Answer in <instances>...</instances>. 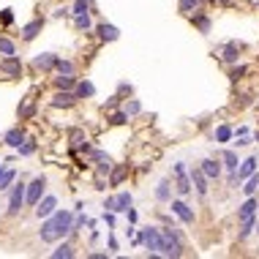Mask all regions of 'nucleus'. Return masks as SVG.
Instances as JSON below:
<instances>
[{
    "label": "nucleus",
    "instance_id": "423d86ee",
    "mask_svg": "<svg viewBox=\"0 0 259 259\" xmlns=\"http://www.w3.org/2000/svg\"><path fill=\"white\" fill-rule=\"evenodd\" d=\"M175 177H177V180H175L177 194L185 197V194L191 191V180H188V172H185V164H183V161H177V164H175Z\"/></svg>",
    "mask_w": 259,
    "mask_h": 259
},
{
    "label": "nucleus",
    "instance_id": "2eb2a0df",
    "mask_svg": "<svg viewBox=\"0 0 259 259\" xmlns=\"http://www.w3.org/2000/svg\"><path fill=\"white\" fill-rule=\"evenodd\" d=\"M55 63H57V55H49V52H46V55L33 57V66L41 69V71H52V69H55Z\"/></svg>",
    "mask_w": 259,
    "mask_h": 259
},
{
    "label": "nucleus",
    "instance_id": "393cba45",
    "mask_svg": "<svg viewBox=\"0 0 259 259\" xmlns=\"http://www.w3.org/2000/svg\"><path fill=\"white\" fill-rule=\"evenodd\" d=\"M55 85H57V90H71V88H77V82H74V77L71 74H60L55 79Z\"/></svg>",
    "mask_w": 259,
    "mask_h": 259
},
{
    "label": "nucleus",
    "instance_id": "bb28decb",
    "mask_svg": "<svg viewBox=\"0 0 259 259\" xmlns=\"http://www.w3.org/2000/svg\"><path fill=\"white\" fill-rule=\"evenodd\" d=\"M232 137H235V131H232L229 125H218V128H216V142L224 145V142H229Z\"/></svg>",
    "mask_w": 259,
    "mask_h": 259
},
{
    "label": "nucleus",
    "instance_id": "6ab92c4d",
    "mask_svg": "<svg viewBox=\"0 0 259 259\" xmlns=\"http://www.w3.org/2000/svg\"><path fill=\"white\" fill-rule=\"evenodd\" d=\"M3 142L9 145V148H17V150H19V145L25 142V134H22V131H19V128H11V131H6Z\"/></svg>",
    "mask_w": 259,
    "mask_h": 259
},
{
    "label": "nucleus",
    "instance_id": "f8f14e48",
    "mask_svg": "<svg viewBox=\"0 0 259 259\" xmlns=\"http://www.w3.org/2000/svg\"><path fill=\"white\" fill-rule=\"evenodd\" d=\"M191 183H194L199 197H208V175L202 169H191Z\"/></svg>",
    "mask_w": 259,
    "mask_h": 259
},
{
    "label": "nucleus",
    "instance_id": "58836bf2",
    "mask_svg": "<svg viewBox=\"0 0 259 259\" xmlns=\"http://www.w3.org/2000/svg\"><path fill=\"white\" fill-rule=\"evenodd\" d=\"M125 112H128V115H139V112H142V104H139L137 98H131V101L125 104Z\"/></svg>",
    "mask_w": 259,
    "mask_h": 259
},
{
    "label": "nucleus",
    "instance_id": "5701e85b",
    "mask_svg": "<svg viewBox=\"0 0 259 259\" xmlns=\"http://www.w3.org/2000/svg\"><path fill=\"white\" fill-rule=\"evenodd\" d=\"M169 194H172L169 180H161V183H158V188H156V199H158V202H169Z\"/></svg>",
    "mask_w": 259,
    "mask_h": 259
},
{
    "label": "nucleus",
    "instance_id": "20e7f679",
    "mask_svg": "<svg viewBox=\"0 0 259 259\" xmlns=\"http://www.w3.org/2000/svg\"><path fill=\"white\" fill-rule=\"evenodd\" d=\"M44 188H46V177H36V180L25 188V202H28V205H38V199L44 197Z\"/></svg>",
    "mask_w": 259,
    "mask_h": 259
},
{
    "label": "nucleus",
    "instance_id": "37998d69",
    "mask_svg": "<svg viewBox=\"0 0 259 259\" xmlns=\"http://www.w3.org/2000/svg\"><path fill=\"white\" fill-rule=\"evenodd\" d=\"M6 175V167H3V164H0V177H3Z\"/></svg>",
    "mask_w": 259,
    "mask_h": 259
},
{
    "label": "nucleus",
    "instance_id": "f257e3e1",
    "mask_svg": "<svg viewBox=\"0 0 259 259\" xmlns=\"http://www.w3.org/2000/svg\"><path fill=\"white\" fill-rule=\"evenodd\" d=\"M69 232H74V216L69 210H55L49 218H44L41 224V240L44 243H55L66 237Z\"/></svg>",
    "mask_w": 259,
    "mask_h": 259
},
{
    "label": "nucleus",
    "instance_id": "4be33fe9",
    "mask_svg": "<svg viewBox=\"0 0 259 259\" xmlns=\"http://www.w3.org/2000/svg\"><path fill=\"white\" fill-rule=\"evenodd\" d=\"M98 36H101L104 41H115V38L120 36V30H117L115 25H101V28H98Z\"/></svg>",
    "mask_w": 259,
    "mask_h": 259
},
{
    "label": "nucleus",
    "instance_id": "2f4dec72",
    "mask_svg": "<svg viewBox=\"0 0 259 259\" xmlns=\"http://www.w3.org/2000/svg\"><path fill=\"white\" fill-rule=\"evenodd\" d=\"M55 69H57V74H74V63H69V60H60V57H57Z\"/></svg>",
    "mask_w": 259,
    "mask_h": 259
},
{
    "label": "nucleus",
    "instance_id": "c756f323",
    "mask_svg": "<svg viewBox=\"0 0 259 259\" xmlns=\"http://www.w3.org/2000/svg\"><path fill=\"white\" fill-rule=\"evenodd\" d=\"M74 25H77V30H90L93 28V22H90L88 14H74Z\"/></svg>",
    "mask_w": 259,
    "mask_h": 259
},
{
    "label": "nucleus",
    "instance_id": "e433bc0d",
    "mask_svg": "<svg viewBox=\"0 0 259 259\" xmlns=\"http://www.w3.org/2000/svg\"><path fill=\"white\" fill-rule=\"evenodd\" d=\"M109 123H112V125H123V123H128V112H115V115L109 117Z\"/></svg>",
    "mask_w": 259,
    "mask_h": 259
},
{
    "label": "nucleus",
    "instance_id": "f03ea898",
    "mask_svg": "<svg viewBox=\"0 0 259 259\" xmlns=\"http://www.w3.org/2000/svg\"><path fill=\"white\" fill-rule=\"evenodd\" d=\"M158 254H164V256H180L183 254L180 235H177L175 229L161 227V245H158Z\"/></svg>",
    "mask_w": 259,
    "mask_h": 259
},
{
    "label": "nucleus",
    "instance_id": "4c0bfd02",
    "mask_svg": "<svg viewBox=\"0 0 259 259\" xmlns=\"http://www.w3.org/2000/svg\"><path fill=\"white\" fill-rule=\"evenodd\" d=\"M197 6H199V0H180V11H183V14H191Z\"/></svg>",
    "mask_w": 259,
    "mask_h": 259
},
{
    "label": "nucleus",
    "instance_id": "b1692460",
    "mask_svg": "<svg viewBox=\"0 0 259 259\" xmlns=\"http://www.w3.org/2000/svg\"><path fill=\"white\" fill-rule=\"evenodd\" d=\"M63 256H66V259H71V256H74V248H71L69 243H60L55 251H52V259H63Z\"/></svg>",
    "mask_w": 259,
    "mask_h": 259
},
{
    "label": "nucleus",
    "instance_id": "4468645a",
    "mask_svg": "<svg viewBox=\"0 0 259 259\" xmlns=\"http://www.w3.org/2000/svg\"><path fill=\"white\" fill-rule=\"evenodd\" d=\"M254 172H256V158L251 156V158H245L240 167H237V180H248Z\"/></svg>",
    "mask_w": 259,
    "mask_h": 259
},
{
    "label": "nucleus",
    "instance_id": "a878e982",
    "mask_svg": "<svg viewBox=\"0 0 259 259\" xmlns=\"http://www.w3.org/2000/svg\"><path fill=\"white\" fill-rule=\"evenodd\" d=\"M71 148L74 150H79V148L88 150V137H85L82 131H71Z\"/></svg>",
    "mask_w": 259,
    "mask_h": 259
},
{
    "label": "nucleus",
    "instance_id": "7c9ffc66",
    "mask_svg": "<svg viewBox=\"0 0 259 259\" xmlns=\"http://www.w3.org/2000/svg\"><path fill=\"white\" fill-rule=\"evenodd\" d=\"M0 55H6V57L17 55V46H14V41H9V38H0Z\"/></svg>",
    "mask_w": 259,
    "mask_h": 259
},
{
    "label": "nucleus",
    "instance_id": "473e14b6",
    "mask_svg": "<svg viewBox=\"0 0 259 259\" xmlns=\"http://www.w3.org/2000/svg\"><path fill=\"white\" fill-rule=\"evenodd\" d=\"M14 177H17V172H14V169H6V175L0 177V191H6V188H9V185L14 183Z\"/></svg>",
    "mask_w": 259,
    "mask_h": 259
},
{
    "label": "nucleus",
    "instance_id": "0eeeda50",
    "mask_svg": "<svg viewBox=\"0 0 259 259\" xmlns=\"http://www.w3.org/2000/svg\"><path fill=\"white\" fill-rule=\"evenodd\" d=\"M172 213H175L177 218H180L183 224H188V227L194 224V218H197V216H194V210H191L188 205L183 202V199H177V202H172Z\"/></svg>",
    "mask_w": 259,
    "mask_h": 259
},
{
    "label": "nucleus",
    "instance_id": "6e6552de",
    "mask_svg": "<svg viewBox=\"0 0 259 259\" xmlns=\"http://www.w3.org/2000/svg\"><path fill=\"white\" fill-rule=\"evenodd\" d=\"M221 161H224V167L229 169V185H235V183H237V167H240V161H237V156H235L232 150H224Z\"/></svg>",
    "mask_w": 259,
    "mask_h": 259
},
{
    "label": "nucleus",
    "instance_id": "ea45409f",
    "mask_svg": "<svg viewBox=\"0 0 259 259\" xmlns=\"http://www.w3.org/2000/svg\"><path fill=\"white\" fill-rule=\"evenodd\" d=\"M123 177H125V167H117L115 172H112V177H109V183H112V185H117V183H120V180H123Z\"/></svg>",
    "mask_w": 259,
    "mask_h": 259
},
{
    "label": "nucleus",
    "instance_id": "72a5a7b5",
    "mask_svg": "<svg viewBox=\"0 0 259 259\" xmlns=\"http://www.w3.org/2000/svg\"><path fill=\"white\" fill-rule=\"evenodd\" d=\"M191 22H194L202 33H210V19L208 17H191Z\"/></svg>",
    "mask_w": 259,
    "mask_h": 259
},
{
    "label": "nucleus",
    "instance_id": "f3484780",
    "mask_svg": "<svg viewBox=\"0 0 259 259\" xmlns=\"http://www.w3.org/2000/svg\"><path fill=\"white\" fill-rule=\"evenodd\" d=\"M256 208H259V202H256V197H248L245 199V205L240 210H237V221H243V218H251L256 213Z\"/></svg>",
    "mask_w": 259,
    "mask_h": 259
},
{
    "label": "nucleus",
    "instance_id": "9d476101",
    "mask_svg": "<svg viewBox=\"0 0 259 259\" xmlns=\"http://www.w3.org/2000/svg\"><path fill=\"white\" fill-rule=\"evenodd\" d=\"M199 169L208 175V180H218V177H221V161H218V158H205Z\"/></svg>",
    "mask_w": 259,
    "mask_h": 259
},
{
    "label": "nucleus",
    "instance_id": "cd10ccee",
    "mask_svg": "<svg viewBox=\"0 0 259 259\" xmlns=\"http://www.w3.org/2000/svg\"><path fill=\"white\" fill-rule=\"evenodd\" d=\"M243 191H245V197H254L256 191H259V175H256V172L248 177V183L243 185Z\"/></svg>",
    "mask_w": 259,
    "mask_h": 259
},
{
    "label": "nucleus",
    "instance_id": "c85d7f7f",
    "mask_svg": "<svg viewBox=\"0 0 259 259\" xmlns=\"http://www.w3.org/2000/svg\"><path fill=\"white\" fill-rule=\"evenodd\" d=\"M237 52H240V46H237V44H227V46H224V60H227V63H235L237 60Z\"/></svg>",
    "mask_w": 259,
    "mask_h": 259
},
{
    "label": "nucleus",
    "instance_id": "9b49d317",
    "mask_svg": "<svg viewBox=\"0 0 259 259\" xmlns=\"http://www.w3.org/2000/svg\"><path fill=\"white\" fill-rule=\"evenodd\" d=\"M0 71H3L6 77H19L22 74V63H19L17 55H11V57H6V60L0 63Z\"/></svg>",
    "mask_w": 259,
    "mask_h": 259
},
{
    "label": "nucleus",
    "instance_id": "a19ab883",
    "mask_svg": "<svg viewBox=\"0 0 259 259\" xmlns=\"http://www.w3.org/2000/svg\"><path fill=\"white\" fill-rule=\"evenodd\" d=\"M243 74H245V66H235V69L229 71V79H232V82H237Z\"/></svg>",
    "mask_w": 259,
    "mask_h": 259
},
{
    "label": "nucleus",
    "instance_id": "1a4fd4ad",
    "mask_svg": "<svg viewBox=\"0 0 259 259\" xmlns=\"http://www.w3.org/2000/svg\"><path fill=\"white\" fill-rule=\"evenodd\" d=\"M55 210H57V199H55V197L38 199V205H36V216H38V218H49Z\"/></svg>",
    "mask_w": 259,
    "mask_h": 259
},
{
    "label": "nucleus",
    "instance_id": "dca6fc26",
    "mask_svg": "<svg viewBox=\"0 0 259 259\" xmlns=\"http://www.w3.org/2000/svg\"><path fill=\"white\" fill-rule=\"evenodd\" d=\"M41 28H44V19H33L30 25H25V28H22V38H25V41H33V38L41 33Z\"/></svg>",
    "mask_w": 259,
    "mask_h": 259
},
{
    "label": "nucleus",
    "instance_id": "7ed1b4c3",
    "mask_svg": "<svg viewBox=\"0 0 259 259\" xmlns=\"http://www.w3.org/2000/svg\"><path fill=\"white\" fill-rule=\"evenodd\" d=\"M137 243H142L148 251H153V254H158V245H161V227H148L139 232Z\"/></svg>",
    "mask_w": 259,
    "mask_h": 259
},
{
    "label": "nucleus",
    "instance_id": "a211bd4d",
    "mask_svg": "<svg viewBox=\"0 0 259 259\" xmlns=\"http://www.w3.org/2000/svg\"><path fill=\"white\" fill-rule=\"evenodd\" d=\"M128 208H131V194L128 191H120V194L115 197V208H112V213H125Z\"/></svg>",
    "mask_w": 259,
    "mask_h": 259
},
{
    "label": "nucleus",
    "instance_id": "39448f33",
    "mask_svg": "<svg viewBox=\"0 0 259 259\" xmlns=\"http://www.w3.org/2000/svg\"><path fill=\"white\" fill-rule=\"evenodd\" d=\"M25 188H28V185H22V183H17L14 188H11V197H9V216H17L19 210H22V205H25Z\"/></svg>",
    "mask_w": 259,
    "mask_h": 259
},
{
    "label": "nucleus",
    "instance_id": "79ce46f5",
    "mask_svg": "<svg viewBox=\"0 0 259 259\" xmlns=\"http://www.w3.org/2000/svg\"><path fill=\"white\" fill-rule=\"evenodd\" d=\"M0 22H3V25H11V22H14V11H11V9L0 11Z\"/></svg>",
    "mask_w": 259,
    "mask_h": 259
},
{
    "label": "nucleus",
    "instance_id": "f704fd0d",
    "mask_svg": "<svg viewBox=\"0 0 259 259\" xmlns=\"http://www.w3.org/2000/svg\"><path fill=\"white\" fill-rule=\"evenodd\" d=\"M30 153H36V142H33V139H25V142L19 145V156H30Z\"/></svg>",
    "mask_w": 259,
    "mask_h": 259
},
{
    "label": "nucleus",
    "instance_id": "ddd939ff",
    "mask_svg": "<svg viewBox=\"0 0 259 259\" xmlns=\"http://www.w3.org/2000/svg\"><path fill=\"white\" fill-rule=\"evenodd\" d=\"M74 101H77L74 93H69V90H57V93H55V98H52V107H55V109H60V107H71Z\"/></svg>",
    "mask_w": 259,
    "mask_h": 259
},
{
    "label": "nucleus",
    "instance_id": "aec40b11",
    "mask_svg": "<svg viewBox=\"0 0 259 259\" xmlns=\"http://www.w3.org/2000/svg\"><path fill=\"white\" fill-rule=\"evenodd\" d=\"M93 93H96V88H93V82H88V79L77 82V88H74V96H77V98H90Z\"/></svg>",
    "mask_w": 259,
    "mask_h": 259
},
{
    "label": "nucleus",
    "instance_id": "c9c22d12",
    "mask_svg": "<svg viewBox=\"0 0 259 259\" xmlns=\"http://www.w3.org/2000/svg\"><path fill=\"white\" fill-rule=\"evenodd\" d=\"M88 9H90V0H77L71 14H88Z\"/></svg>",
    "mask_w": 259,
    "mask_h": 259
},
{
    "label": "nucleus",
    "instance_id": "412c9836",
    "mask_svg": "<svg viewBox=\"0 0 259 259\" xmlns=\"http://www.w3.org/2000/svg\"><path fill=\"white\" fill-rule=\"evenodd\" d=\"M254 227H256V218L251 216V218H243L240 221V232H237V240H245V237L254 232Z\"/></svg>",
    "mask_w": 259,
    "mask_h": 259
}]
</instances>
